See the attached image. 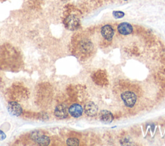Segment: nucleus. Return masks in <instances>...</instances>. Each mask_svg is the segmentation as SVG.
<instances>
[{
	"label": "nucleus",
	"instance_id": "obj_1",
	"mask_svg": "<svg viewBox=\"0 0 165 146\" xmlns=\"http://www.w3.org/2000/svg\"><path fill=\"white\" fill-rule=\"evenodd\" d=\"M31 139L34 142L40 145H48L50 142V140L48 136L38 131L32 132L31 133Z\"/></svg>",
	"mask_w": 165,
	"mask_h": 146
},
{
	"label": "nucleus",
	"instance_id": "obj_2",
	"mask_svg": "<svg viewBox=\"0 0 165 146\" xmlns=\"http://www.w3.org/2000/svg\"><path fill=\"white\" fill-rule=\"evenodd\" d=\"M121 99L126 107H132L137 101L136 95L130 91H126L121 95Z\"/></svg>",
	"mask_w": 165,
	"mask_h": 146
},
{
	"label": "nucleus",
	"instance_id": "obj_3",
	"mask_svg": "<svg viewBox=\"0 0 165 146\" xmlns=\"http://www.w3.org/2000/svg\"><path fill=\"white\" fill-rule=\"evenodd\" d=\"M7 110L9 114L14 116H20L23 112L21 106L15 101L8 103L7 106Z\"/></svg>",
	"mask_w": 165,
	"mask_h": 146
},
{
	"label": "nucleus",
	"instance_id": "obj_4",
	"mask_svg": "<svg viewBox=\"0 0 165 146\" xmlns=\"http://www.w3.org/2000/svg\"><path fill=\"white\" fill-rule=\"evenodd\" d=\"M65 25L68 30H75L79 28L80 21L78 17L74 15H70L66 18Z\"/></svg>",
	"mask_w": 165,
	"mask_h": 146
},
{
	"label": "nucleus",
	"instance_id": "obj_5",
	"mask_svg": "<svg viewBox=\"0 0 165 146\" xmlns=\"http://www.w3.org/2000/svg\"><path fill=\"white\" fill-rule=\"evenodd\" d=\"M68 110L66 105L61 104L58 105L54 110V115L58 119H64L68 116Z\"/></svg>",
	"mask_w": 165,
	"mask_h": 146
},
{
	"label": "nucleus",
	"instance_id": "obj_6",
	"mask_svg": "<svg viewBox=\"0 0 165 146\" xmlns=\"http://www.w3.org/2000/svg\"><path fill=\"white\" fill-rule=\"evenodd\" d=\"M101 33L102 36L105 39L108 41H111L114 35V30L112 26L110 25H106L101 28Z\"/></svg>",
	"mask_w": 165,
	"mask_h": 146
},
{
	"label": "nucleus",
	"instance_id": "obj_7",
	"mask_svg": "<svg viewBox=\"0 0 165 146\" xmlns=\"http://www.w3.org/2000/svg\"><path fill=\"white\" fill-rule=\"evenodd\" d=\"M84 110L89 116H95L98 112V107L94 102H88L85 105Z\"/></svg>",
	"mask_w": 165,
	"mask_h": 146
},
{
	"label": "nucleus",
	"instance_id": "obj_8",
	"mask_svg": "<svg viewBox=\"0 0 165 146\" xmlns=\"http://www.w3.org/2000/svg\"><path fill=\"white\" fill-rule=\"evenodd\" d=\"M117 30L120 34L126 35L130 34L133 31L132 26L128 23H121L117 26Z\"/></svg>",
	"mask_w": 165,
	"mask_h": 146
},
{
	"label": "nucleus",
	"instance_id": "obj_9",
	"mask_svg": "<svg viewBox=\"0 0 165 146\" xmlns=\"http://www.w3.org/2000/svg\"><path fill=\"white\" fill-rule=\"evenodd\" d=\"M82 112H83V109L78 104H72L68 109V113L72 116L74 118L80 117L82 115Z\"/></svg>",
	"mask_w": 165,
	"mask_h": 146
},
{
	"label": "nucleus",
	"instance_id": "obj_10",
	"mask_svg": "<svg viewBox=\"0 0 165 146\" xmlns=\"http://www.w3.org/2000/svg\"><path fill=\"white\" fill-rule=\"evenodd\" d=\"M100 120L102 122L105 124H110L114 120L113 114L108 110L104 109L102 110L99 113Z\"/></svg>",
	"mask_w": 165,
	"mask_h": 146
},
{
	"label": "nucleus",
	"instance_id": "obj_11",
	"mask_svg": "<svg viewBox=\"0 0 165 146\" xmlns=\"http://www.w3.org/2000/svg\"><path fill=\"white\" fill-rule=\"evenodd\" d=\"M67 144L70 146H78L79 144V140L76 138H69L67 140Z\"/></svg>",
	"mask_w": 165,
	"mask_h": 146
},
{
	"label": "nucleus",
	"instance_id": "obj_12",
	"mask_svg": "<svg viewBox=\"0 0 165 146\" xmlns=\"http://www.w3.org/2000/svg\"><path fill=\"white\" fill-rule=\"evenodd\" d=\"M112 15L115 19H120L125 16V13L122 11H114Z\"/></svg>",
	"mask_w": 165,
	"mask_h": 146
},
{
	"label": "nucleus",
	"instance_id": "obj_13",
	"mask_svg": "<svg viewBox=\"0 0 165 146\" xmlns=\"http://www.w3.org/2000/svg\"><path fill=\"white\" fill-rule=\"evenodd\" d=\"M7 137V136L5 135V133L2 131V130H0V141H2L3 140H5Z\"/></svg>",
	"mask_w": 165,
	"mask_h": 146
},
{
	"label": "nucleus",
	"instance_id": "obj_14",
	"mask_svg": "<svg viewBox=\"0 0 165 146\" xmlns=\"http://www.w3.org/2000/svg\"><path fill=\"white\" fill-rule=\"evenodd\" d=\"M125 1H127V0H125Z\"/></svg>",
	"mask_w": 165,
	"mask_h": 146
}]
</instances>
